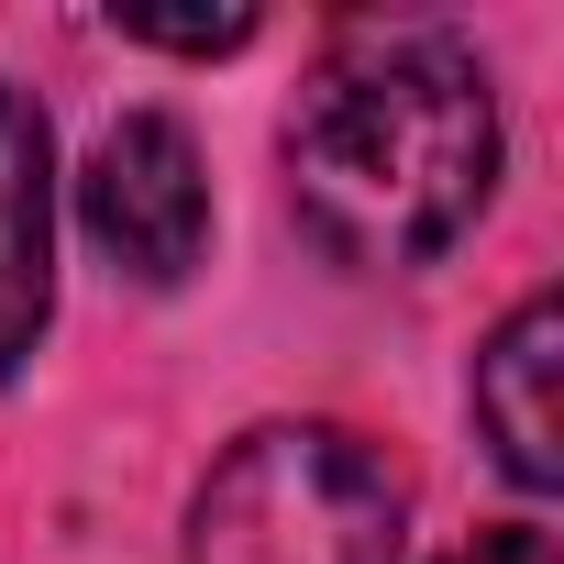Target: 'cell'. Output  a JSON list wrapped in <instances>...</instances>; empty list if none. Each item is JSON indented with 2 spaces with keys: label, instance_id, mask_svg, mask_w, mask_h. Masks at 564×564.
Listing matches in <instances>:
<instances>
[{
  "label": "cell",
  "instance_id": "1",
  "mask_svg": "<svg viewBox=\"0 0 564 564\" xmlns=\"http://www.w3.org/2000/svg\"><path fill=\"white\" fill-rule=\"evenodd\" d=\"M498 188V100L465 45L388 34L322 67L289 111V199L322 254L399 276L432 265Z\"/></svg>",
  "mask_w": 564,
  "mask_h": 564
},
{
  "label": "cell",
  "instance_id": "2",
  "mask_svg": "<svg viewBox=\"0 0 564 564\" xmlns=\"http://www.w3.org/2000/svg\"><path fill=\"white\" fill-rule=\"evenodd\" d=\"M188 564H399V476L333 421H265L199 476Z\"/></svg>",
  "mask_w": 564,
  "mask_h": 564
},
{
  "label": "cell",
  "instance_id": "3",
  "mask_svg": "<svg viewBox=\"0 0 564 564\" xmlns=\"http://www.w3.org/2000/svg\"><path fill=\"white\" fill-rule=\"evenodd\" d=\"M78 210H89V243L133 276V289H177V276L199 265V243H210V177H199L188 122L122 111V122L89 144Z\"/></svg>",
  "mask_w": 564,
  "mask_h": 564
},
{
  "label": "cell",
  "instance_id": "4",
  "mask_svg": "<svg viewBox=\"0 0 564 564\" xmlns=\"http://www.w3.org/2000/svg\"><path fill=\"white\" fill-rule=\"evenodd\" d=\"M56 311V144L23 89H0V377Z\"/></svg>",
  "mask_w": 564,
  "mask_h": 564
},
{
  "label": "cell",
  "instance_id": "5",
  "mask_svg": "<svg viewBox=\"0 0 564 564\" xmlns=\"http://www.w3.org/2000/svg\"><path fill=\"white\" fill-rule=\"evenodd\" d=\"M553 366H564V311H553V300H520V311L498 322V344L476 355V432L498 443V465H509L520 487H553V476H564Z\"/></svg>",
  "mask_w": 564,
  "mask_h": 564
},
{
  "label": "cell",
  "instance_id": "6",
  "mask_svg": "<svg viewBox=\"0 0 564 564\" xmlns=\"http://www.w3.org/2000/svg\"><path fill=\"white\" fill-rule=\"evenodd\" d=\"M111 34L122 45H166V56H221V45H243L254 34V12H177V23H155V12H111Z\"/></svg>",
  "mask_w": 564,
  "mask_h": 564
},
{
  "label": "cell",
  "instance_id": "7",
  "mask_svg": "<svg viewBox=\"0 0 564 564\" xmlns=\"http://www.w3.org/2000/svg\"><path fill=\"white\" fill-rule=\"evenodd\" d=\"M454 564H553V531H531V520H498V531H476Z\"/></svg>",
  "mask_w": 564,
  "mask_h": 564
}]
</instances>
